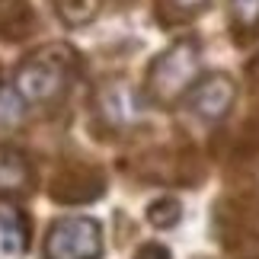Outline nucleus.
Wrapping results in <instances>:
<instances>
[{
	"mask_svg": "<svg viewBox=\"0 0 259 259\" xmlns=\"http://www.w3.org/2000/svg\"><path fill=\"white\" fill-rule=\"evenodd\" d=\"M135 259H173V253L166 250L163 243H144V246H138V253H135Z\"/></svg>",
	"mask_w": 259,
	"mask_h": 259,
	"instance_id": "15",
	"label": "nucleus"
},
{
	"mask_svg": "<svg viewBox=\"0 0 259 259\" xmlns=\"http://www.w3.org/2000/svg\"><path fill=\"white\" fill-rule=\"evenodd\" d=\"M35 192V170L29 157L13 144H0V198L19 202Z\"/></svg>",
	"mask_w": 259,
	"mask_h": 259,
	"instance_id": "8",
	"label": "nucleus"
},
{
	"mask_svg": "<svg viewBox=\"0 0 259 259\" xmlns=\"http://www.w3.org/2000/svg\"><path fill=\"white\" fill-rule=\"evenodd\" d=\"M55 10L67 26H87L99 13V0H55Z\"/></svg>",
	"mask_w": 259,
	"mask_h": 259,
	"instance_id": "12",
	"label": "nucleus"
},
{
	"mask_svg": "<svg viewBox=\"0 0 259 259\" xmlns=\"http://www.w3.org/2000/svg\"><path fill=\"white\" fill-rule=\"evenodd\" d=\"M26 118V99L16 93V87L0 83V128H16Z\"/></svg>",
	"mask_w": 259,
	"mask_h": 259,
	"instance_id": "13",
	"label": "nucleus"
},
{
	"mask_svg": "<svg viewBox=\"0 0 259 259\" xmlns=\"http://www.w3.org/2000/svg\"><path fill=\"white\" fill-rule=\"evenodd\" d=\"M179 218H183V208H179L176 198H154V202L147 205V221H151L157 231H170V227H176Z\"/></svg>",
	"mask_w": 259,
	"mask_h": 259,
	"instance_id": "14",
	"label": "nucleus"
},
{
	"mask_svg": "<svg viewBox=\"0 0 259 259\" xmlns=\"http://www.w3.org/2000/svg\"><path fill=\"white\" fill-rule=\"evenodd\" d=\"M144 106L147 99L144 93L128 83V80H103L93 90V109L99 115V122L106 128H115V132H128L144 118Z\"/></svg>",
	"mask_w": 259,
	"mask_h": 259,
	"instance_id": "4",
	"label": "nucleus"
},
{
	"mask_svg": "<svg viewBox=\"0 0 259 259\" xmlns=\"http://www.w3.org/2000/svg\"><path fill=\"white\" fill-rule=\"evenodd\" d=\"M103 192H106V179L93 166H64L52 186V198L61 205H87L96 202Z\"/></svg>",
	"mask_w": 259,
	"mask_h": 259,
	"instance_id": "7",
	"label": "nucleus"
},
{
	"mask_svg": "<svg viewBox=\"0 0 259 259\" xmlns=\"http://www.w3.org/2000/svg\"><path fill=\"white\" fill-rule=\"evenodd\" d=\"M205 4H208V0H173V7L186 10V13H192V10H202Z\"/></svg>",
	"mask_w": 259,
	"mask_h": 259,
	"instance_id": "16",
	"label": "nucleus"
},
{
	"mask_svg": "<svg viewBox=\"0 0 259 259\" xmlns=\"http://www.w3.org/2000/svg\"><path fill=\"white\" fill-rule=\"evenodd\" d=\"M103 246V227L96 218L67 214L48 227L42 240V259H99Z\"/></svg>",
	"mask_w": 259,
	"mask_h": 259,
	"instance_id": "3",
	"label": "nucleus"
},
{
	"mask_svg": "<svg viewBox=\"0 0 259 259\" xmlns=\"http://www.w3.org/2000/svg\"><path fill=\"white\" fill-rule=\"evenodd\" d=\"M183 103L202 122H221V118L231 115V109L237 103V83L231 74H221V71L205 74L195 80V87L186 93Z\"/></svg>",
	"mask_w": 259,
	"mask_h": 259,
	"instance_id": "6",
	"label": "nucleus"
},
{
	"mask_svg": "<svg viewBox=\"0 0 259 259\" xmlns=\"http://www.w3.org/2000/svg\"><path fill=\"white\" fill-rule=\"evenodd\" d=\"M29 240H32V227H29V218L13 205L0 208V250L10 256H23L29 250Z\"/></svg>",
	"mask_w": 259,
	"mask_h": 259,
	"instance_id": "10",
	"label": "nucleus"
},
{
	"mask_svg": "<svg viewBox=\"0 0 259 259\" xmlns=\"http://www.w3.org/2000/svg\"><path fill=\"white\" fill-rule=\"evenodd\" d=\"M74 80H77V55L58 42L26 55L13 74V87L26 99V106H42V109L61 103L71 93Z\"/></svg>",
	"mask_w": 259,
	"mask_h": 259,
	"instance_id": "1",
	"label": "nucleus"
},
{
	"mask_svg": "<svg viewBox=\"0 0 259 259\" xmlns=\"http://www.w3.org/2000/svg\"><path fill=\"white\" fill-rule=\"evenodd\" d=\"M198 77H202V45L195 38H176L147 67L144 99L151 106L170 109L183 103Z\"/></svg>",
	"mask_w": 259,
	"mask_h": 259,
	"instance_id": "2",
	"label": "nucleus"
},
{
	"mask_svg": "<svg viewBox=\"0 0 259 259\" xmlns=\"http://www.w3.org/2000/svg\"><path fill=\"white\" fill-rule=\"evenodd\" d=\"M221 243L240 259H259V195L221 205Z\"/></svg>",
	"mask_w": 259,
	"mask_h": 259,
	"instance_id": "5",
	"label": "nucleus"
},
{
	"mask_svg": "<svg viewBox=\"0 0 259 259\" xmlns=\"http://www.w3.org/2000/svg\"><path fill=\"white\" fill-rule=\"evenodd\" d=\"M231 26L240 38L259 32V0H231Z\"/></svg>",
	"mask_w": 259,
	"mask_h": 259,
	"instance_id": "11",
	"label": "nucleus"
},
{
	"mask_svg": "<svg viewBox=\"0 0 259 259\" xmlns=\"http://www.w3.org/2000/svg\"><path fill=\"white\" fill-rule=\"evenodd\" d=\"M35 10L29 0H0V38L4 42H23L35 29Z\"/></svg>",
	"mask_w": 259,
	"mask_h": 259,
	"instance_id": "9",
	"label": "nucleus"
}]
</instances>
